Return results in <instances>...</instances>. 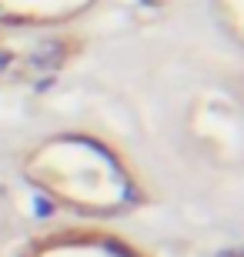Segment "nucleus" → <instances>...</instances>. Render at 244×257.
<instances>
[{"label":"nucleus","mask_w":244,"mask_h":257,"mask_svg":"<svg viewBox=\"0 0 244 257\" xmlns=\"http://www.w3.org/2000/svg\"><path fill=\"white\" fill-rule=\"evenodd\" d=\"M30 184L77 214H117L134 200V174L91 134H54L24 157Z\"/></svg>","instance_id":"f257e3e1"},{"label":"nucleus","mask_w":244,"mask_h":257,"mask_svg":"<svg viewBox=\"0 0 244 257\" xmlns=\"http://www.w3.org/2000/svg\"><path fill=\"white\" fill-rule=\"evenodd\" d=\"M14 257H150L127 234L101 224H67L54 227L24 244Z\"/></svg>","instance_id":"f03ea898"}]
</instances>
